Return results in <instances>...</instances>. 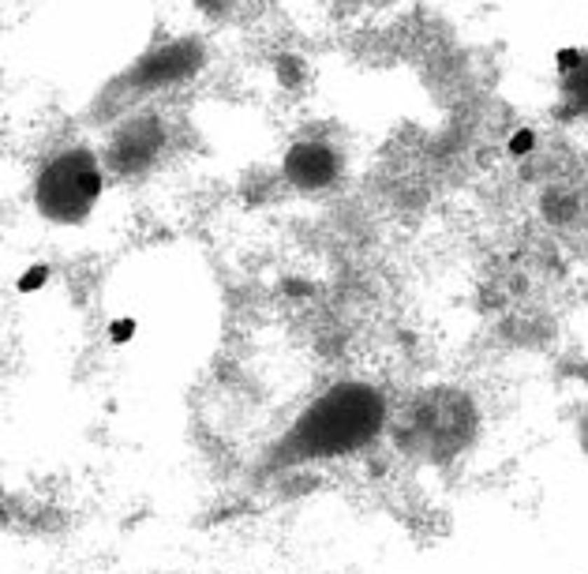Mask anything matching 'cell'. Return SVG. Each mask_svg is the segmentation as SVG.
Masks as SVG:
<instances>
[{"label":"cell","instance_id":"1","mask_svg":"<svg viewBox=\"0 0 588 574\" xmlns=\"http://www.w3.org/2000/svg\"><path fill=\"white\" fill-rule=\"evenodd\" d=\"M378 425H383V398L371 387L345 383L303 413L289 436V450L296 458H334L375 439Z\"/></svg>","mask_w":588,"mask_h":574},{"label":"cell","instance_id":"2","mask_svg":"<svg viewBox=\"0 0 588 574\" xmlns=\"http://www.w3.org/2000/svg\"><path fill=\"white\" fill-rule=\"evenodd\" d=\"M105 192V161L90 147L57 150L34 177V211L53 225H83Z\"/></svg>","mask_w":588,"mask_h":574},{"label":"cell","instance_id":"3","mask_svg":"<svg viewBox=\"0 0 588 574\" xmlns=\"http://www.w3.org/2000/svg\"><path fill=\"white\" fill-rule=\"evenodd\" d=\"M165 143H169V132L154 113L128 116V121L109 135V147H105L102 161H105L109 173H116V177H135V173H146L150 166H158V158L165 154Z\"/></svg>","mask_w":588,"mask_h":574},{"label":"cell","instance_id":"4","mask_svg":"<svg viewBox=\"0 0 588 574\" xmlns=\"http://www.w3.org/2000/svg\"><path fill=\"white\" fill-rule=\"evenodd\" d=\"M281 177L296 192H326L341 177V154L326 139H296L281 158Z\"/></svg>","mask_w":588,"mask_h":574},{"label":"cell","instance_id":"5","mask_svg":"<svg viewBox=\"0 0 588 574\" xmlns=\"http://www.w3.org/2000/svg\"><path fill=\"white\" fill-rule=\"evenodd\" d=\"M199 68H203V46L195 38H184V41H172V46L150 49L146 57L132 68L128 83H132L135 91H158V86L184 83Z\"/></svg>","mask_w":588,"mask_h":574},{"label":"cell","instance_id":"6","mask_svg":"<svg viewBox=\"0 0 588 574\" xmlns=\"http://www.w3.org/2000/svg\"><path fill=\"white\" fill-rule=\"evenodd\" d=\"M562 98H566V113H584L588 109V53H584L581 68L562 75Z\"/></svg>","mask_w":588,"mask_h":574},{"label":"cell","instance_id":"7","mask_svg":"<svg viewBox=\"0 0 588 574\" xmlns=\"http://www.w3.org/2000/svg\"><path fill=\"white\" fill-rule=\"evenodd\" d=\"M49 281V267L46 263H34V267H27L23 274L15 278V289L19 293H34V289H41Z\"/></svg>","mask_w":588,"mask_h":574},{"label":"cell","instance_id":"8","mask_svg":"<svg viewBox=\"0 0 588 574\" xmlns=\"http://www.w3.org/2000/svg\"><path fill=\"white\" fill-rule=\"evenodd\" d=\"M510 154L514 158H525V154H532V150H536V132H532V128H517L514 135H510Z\"/></svg>","mask_w":588,"mask_h":574},{"label":"cell","instance_id":"9","mask_svg":"<svg viewBox=\"0 0 588 574\" xmlns=\"http://www.w3.org/2000/svg\"><path fill=\"white\" fill-rule=\"evenodd\" d=\"M195 8H199L206 19H221L236 8V0H195Z\"/></svg>","mask_w":588,"mask_h":574},{"label":"cell","instance_id":"10","mask_svg":"<svg viewBox=\"0 0 588 574\" xmlns=\"http://www.w3.org/2000/svg\"><path fill=\"white\" fill-rule=\"evenodd\" d=\"M581 60H584V49H562L559 57H554V68L562 75H570L573 68H581Z\"/></svg>","mask_w":588,"mask_h":574},{"label":"cell","instance_id":"11","mask_svg":"<svg viewBox=\"0 0 588 574\" xmlns=\"http://www.w3.org/2000/svg\"><path fill=\"white\" fill-rule=\"evenodd\" d=\"M132 334H135V319H116V323H113V331H109V338H113L116 345H124L128 338H132Z\"/></svg>","mask_w":588,"mask_h":574},{"label":"cell","instance_id":"12","mask_svg":"<svg viewBox=\"0 0 588 574\" xmlns=\"http://www.w3.org/2000/svg\"><path fill=\"white\" fill-rule=\"evenodd\" d=\"M584 439H588V428H584Z\"/></svg>","mask_w":588,"mask_h":574}]
</instances>
